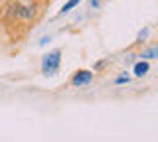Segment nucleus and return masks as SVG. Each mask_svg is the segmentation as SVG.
I'll return each instance as SVG.
<instances>
[{"instance_id": "obj_1", "label": "nucleus", "mask_w": 158, "mask_h": 142, "mask_svg": "<svg viewBox=\"0 0 158 142\" xmlns=\"http://www.w3.org/2000/svg\"><path fill=\"white\" fill-rule=\"evenodd\" d=\"M59 61H61V51L59 50H53L49 51L48 55H44V61H42V71L46 75H53L57 69H59Z\"/></svg>"}, {"instance_id": "obj_2", "label": "nucleus", "mask_w": 158, "mask_h": 142, "mask_svg": "<svg viewBox=\"0 0 158 142\" xmlns=\"http://www.w3.org/2000/svg\"><path fill=\"white\" fill-rule=\"evenodd\" d=\"M93 81V73L91 71H77L75 75H73V79H71V83H73V87H81V85H89V83Z\"/></svg>"}, {"instance_id": "obj_3", "label": "nucleus", "mask_w": 158, "mask_h": 142, "mask_svg": "<svg viewBox=\"0 0 158 142\" xmlns=\"http://www.w3.org/2000/svg\"><path fill=\"white\" fill-rule=\"evenodd\" d=\"M148 73V63L146 61H138L136 65H135V75L136 77H142V75H146Z\"/></svg>"}, {"instance_id": "obj_4", "label": "nucleus", "mask_w": 158, "mask_h": 142, "mask_svg": "<svg viewBox=\"0 0 158 142\" xmlns=\"http://www.w3.org/2000/svg\"><path fill=\"white\" fill-rule=\"evenodd\" d=\"M140 57L142 59H152V57H158V46H152V47H148V50H144L140 53Z\"/></svg>"}, {"instance_id": "obj_5", "label": "nucleus", "mask_w": 158, "mask_h": 142, "mask_svg": "<svg viewBox=\"0 0 158 142\" xmlns=\"http://www.w3.org/2000/svg\"><path fill=\"white\" fill-rule=\"evenodd\" d=\"M79 2H81V0H69V2L65 4V6H63L61 10H59V14H67V12H71V10H73V8L77 6Z\"/></svg>"}, {"instance_id": "obj_6", "label": "nucleus", "mask_w": 158, "mask_h": 142, "mask_svg": "<svg viewBox=\"0 0 158 142\" xmlns=\"http://www.w3.org/2000/svg\"><path fill=\"white\" fill-rule=\"evenodd\" d=\"M146 36H148V30H142L140 34H138V42H142V40H144Z\"/></svg>"}, {"instance_id": "obj_7", "label": "nucleus", "mask_w": 158, "mask_h": 142, "mask_svg": "<svg viewBox=\"0 0 158 142\" xmlns=\"http://www.w3.org/2000/svg\"><path fill=\"white\" fill-rule=\"evenodd\" d=\"M117 83H128V77H125V75H123V77H118Z\"/></svg>"}]
</instances>
